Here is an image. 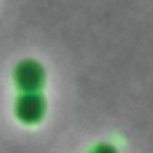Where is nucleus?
<instances>
[{"label": "nucleus", "instance_id": "1", "mask_svg": "<svg viewBox=\"0 0 153 153\" xmlns=\"http://www.w3.org/2000/svg\"><path fill=\"white\" fill-rule=\"evenodd\" d=\"M91 153H117V151L114 148H111L110 145H100Z\"/></svg>", "mask_w": 153, "mask_h": 153}]
</instances>
